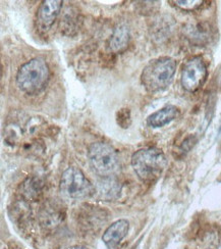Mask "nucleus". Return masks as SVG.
I'll return each instance as SVG.
<instances>
[{
    "label": "nucleus",
    "mask_w": 221,
    "mask_h": 249,
    "mask_svg": "<svg viewBox=\"0 0 221 249\" xmlns=\"http://www.w3.org/2000/svg\"><path fill=\"white\" fill-rule=\"evenodd\" d=\"M130 223L126 220H119L114 222L105 230L102 236V241L109 249H113L128 235Z\"/></svg>",
    "instance_id": "9d476101"
},
{
    "label": "nucleus",
    "mask_w": 221,
    "mask_h": 249,
    "mask_svg": "<svg viewBox=\"0 0 221 249\" xmlns=\"http://www.w3.org/2000/svg\"><path fill=\"white\" fill-rule=\"evenodd\" d=\"M178 116H180V109L176 107L166 106L149 116L147 119V124L152 128H161L177 119Z\"/></svg>",
    "instance_id": "ddd939ff"
},
{
    "label": "nucleus",
    "mask_w": 221,
    "mask_h": 249,
    "mask_svg": "<svg viewBox=\"0 0 221 249\" xmlns=\"http://www.w3.org/2000/svg\"><path fill=\"white\" fill-rule=\"evenodd\" d=\"M208 71L204 59L201 56L189 58L182 70L181 83L183 88L187 92H197L207 79Z\"/></svg>",
    "instance_id": "423d86ee"
},
{
    "label": "nucleus",
    "mask_w": 221,
    "mask_h": 249,
    "mask_svg": "<svg viewBox=\"0 0 221 249\" xmlns=\"http://www.w3.org/2000/svg\"><path fill=\"white\" fill-rule=\"evenodd\" d=\"M79 15L76 10L70 9L69 12V8L67 9L65 15L60 19L61 32L66 35L75 34L79 28Z\"/></svg>",
    "instance_id": "dca6fc26"
},
{
    "label": "nucleus",
    "mask_w": 221,
    "mask_h": 249,
    "mask_svg": "<svg viewBox=\"0 0 221 249\" xmlns=\"http://www.w3.org/2000/svg\"><path fill=\"white\" fill-rule=\"evenodd\" d=\"M131 41L130 29L125 24H119L114 28L108 41V49L112 53H121L129 47Z\"/></svg>",
    "instance_id": "f8f14e48"
},
{
    "label": "nucleus",
    "mask_w": 221,
    "mask_h": 249,
    "mask_svg": "<svg viewBox=\"0 0 221 249\" xmlns=\"http://www.w3.org/2000/svg\"><path fill=\"white\" fill-rule=\"evenodd\" d=\"M158 8H159V2L158 1L136 2V9H138V12L145 16L152 15Z\"/></svg>",
    "instance_id": "a211bd4d"
},
{
    "label": "nucleus",
    "mask_w": 221,
    "mask_h": 249,
    "mask_svg": "<svg viewBox=\"0 0 221 249\" xmlns=\"http://www.w3.org/2000/svg\"><path fill=\"white\" fill-rule=\"evenodd\" d=\"M43 182L38 178H28L20 185V195L28 200H35L42 194Z\"/></svg>",
    "instance_id": "2eb2a0df"
},
{
    "label": "nucleus",
    "mask_w": 221,
    "mask_h": 249,
    "mask_svg": "<svg viewBox=\"0 0 221 249\" xmlns=\"http://www.w3.org/2000/svg\"><path fill=\"white\" fill-rule=\"evenodd\" d=\"M50 70L44 58H32L17 72V85L25 94L34 96L43 91L49 82Z\"/></svg>",
    "instance_id": "f257e3e1"
},
{
    "label": "nucleus",
    "mask_w": 221,
    "mask_h": 249,
    "mask_svg": "<svg viewBox=\"0 0 221 249\" xmlns=\"http://www.w3.org/2000/svg\"><path fill=\"white\" fill-rule=\"evenodd\" d=\"M183 32L185 38L195 46H206L213 39V29L205 22L187 24Z\"/></svg>",
    "instance_id": "6e6552de"
},
{
    "label": "nucleus",
    "mask_w": 221,
    "mask_h": 249,
    "mask_svg": "<svg viewBox=\"0 0 221 249\" xmlns=\"http://www.w3.org/2000/svg\"><path fill=\"white\" fill-rule=\"evenodd\" d=\"M59 189L62 194L72 199H85L93 196L96 189L84 173L75 167L62 173Z\"/></svg>",
    "instance_id": "39448f33"
},
{
    "label": "nucleus",
    "mask_w": 221,
    "mask_h": 249,
    "mask_svg": "<svg viewBox=\"0 0 221 249\" xmlns=\"http://www.w3.org/2000/svg\"><path fill=\"white\" fill-rule=\"evenodd\" d=\"M196 137L195 136H188L187 139H185V141L182 143L181 147H180V152L182 153H187L188 152L189 150H191L193 148L194 145L196 144Z\"/></svg>",
    "instance_id": "aec40b11"
},
{
    "label": "nucleus",
    "mask_w": 221,
    "mask_h": 249,
    "mask_svg": "<svg viewBox=\"0 0 221 249\" xmlns=\"http://www.w3.org/2000/svg\"><path fill=\"white\" fill-rule=\"evenodd\" d=\"M98 193L106 200L117 199L120 193V185L113 177L102 178L98 183Z\"/></svg>",
    "instance_id": "4468645a"
},
{
    "label": "nucleus",
    "mask_w": 221,
    "mask_h": 249,
    "mask_svg": "<svg viewBox=\"0 0 221 249\" xmlns=\"http://www.w3.org/2000/svg\"><path fill=\"white\" fill-rule=\"evenodd\" d=\"M79 219L82 226L94 230L96 228L98 229L107 221V213L100 207L86 205L82 210Z\"/></svg>",
    "instance_id": "9b49d317"
},
{
    "label": "nucleus",
    "mask_w": 221,
    "mask_h": 249,
    "mask_svg": "<svg viewBox=\"0 0 221 249\" xmlns=\"http://www.w3.org/2000/svg\"><path fill=\"white\" fill-rule=\"evenodd\" d=\"M88 158L92 169L101 178L113 177L120 168L119 154L108 143H92L89 147Z\"/></svg>",
    "instance_id": "20e7f679"
},
{
    "label": "nucleus",
    "mask_w": 221,
    "mask_h": 249,
    "mask_svg": "<svg viewBox=\"0 0 221 249\" xmlns=\"http://www.w3.org/2000/svg\"><path fill=\"white\" fill-rule=\"evenodd\" d=\"M68 249H89V248H87L85 246H72V247H70Z\"/></svg>",
    "instance_id": "412c9836"
},
{
    "label": "nucleus",
    "mask_w": 221,
    "mask_h": 249,
    "mask_svg": "<svg viewBox=\"0 0 221 249\" xmlns=\"http://www.w3.org/2000/svg\"><path fill=\"white\" fill-rule=\"evenodd\" d=\"M176 71V61L171 57L151 60L141 74V83L151 93L159 92L170 85Z\"/></svg>",
    "instance_id": "7ed1b4c3"
},
{
    "label": "nucleus",
    "mask_w": 221,
    "mask_h": 249,
    "mask_svg": "<svg viewBox=\"0 0 221 249\" xmlns=\"http://www.w3.org/2000/svg\"><path fill=\"white\" fill-rule=\"evenodd\" d=\"M66 219V206L57 199H49L42 205L39 212V221L42 227L53 229Z\"/></svg>",
    "instance_id": "0eeeda50"
},
{
    "label": "nucleus",
    "mask_w": 221,
    "mask_h": 249,
    "mask_svg": "<svg viewBox=\"0 0 221 249\" xmlns=\"http://www.w3.org/2000/svg\"><path fill=\"white\" fill-rule=\"evenodd\" d=\"M166 165L164 152L157 147L142 148L132 157V167L139 179L145 183H153L159 179Z\"/></svg>",
    "instance_id": "f03ea898"
},
{
    "label": "nucleus",
    "mask_w": 221,
    "mask_h": 249,
    "mask_svg": "<svg viewBox=\"0 0 221 249\" xmlns=\"http://www.w3.org/2000/svg\"><path fill=\"white\" fill-rule=\"evenodd\" d=\"M62 4L61 0H44L40 4L37 12V26L39 30L45 32L53 26L61 12Z\"/></svg>",
    "instance_id": "1a4fd4ad"
},
{
    "label": "nucleus",
    "mask_w": 221,
    "mask_h": 249,
    "mask_svg": "<svg viewBox=\"0 0 221 249\" xmlns=\"http://www.w3.org/2000/svg\"><path fill=\"white\" fill-rule=\"evenodd\" d=\"M117 121L121 128H129L132 123L131 110L129 108H121L120 110H119L117 113Z\"/></svg>",
    "instance_id": "6ab92c4d"
},
{
    "label": "nucleus",
    "mask_w": 221,
    "mask_h": 249,
    "mask_svg": "<svg viewBox=\"0 0 221 249\" xmlns=\"http://www.w3.org/2000/svg\"><path fill=\"white\" fill-rule=\"evenodd\" d=\"M174 6L180 8L184 12H195V10L202 7L205 1L203 0H175V1H170Z\"/></svg>",
    "instance_id": "f3484780"
}]
</instances>
